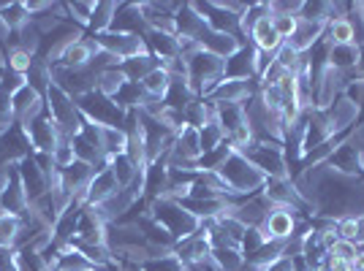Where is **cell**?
<instances>
[{"instance_id":"obj_28","label":"cell","mask_w":364,"mask_h":271,"mask_svg":"<svg viewBox=\"0 0 364 271\" xmlns=\"http://www.w3.org/2000/svg\"><path fill=\"white\" fill-rule=\"evenodd\" d=\"M117 9H120V3H114V0H101V3H95L87 33H90V35H98V33L112 31V22H114Z\"/></svg>"},{"instance_id":"obj_25","label":"cell","mask_w":364,"mask_h":271,"mask_svg":"<svg viewBox=\"0 0 364 271\" xmlns=\"http://www.w3.org/2000/svg\"><path fill=\"white\" fill-rule=\"evenodd\" d=\"M250 44L261 49V52H267V55H277L280 52V46H283V38L277 35L272 25V16H267V19H261L256 22V28L250 31Z\"/></svg>"},{"instance_id":"obj_22","label":"cell","mask_w":364,"mask_h":271,"mask_svg":"<svg viewBox=\"0 0 364 271\" xmlns=\"http://www.w3.org/2000/svg\"><path fill=\"white\" fill-rule=\"evenodd\" d=\"M359 57H362V49L356 44H329V49H326L329 68L343 71V74H353L359 68Z\"/></svg>"},{"instance_id":"obj_54","label":"cell","mask_w":364,"mask_h":271,"mask_svg":"<svg viewBox=\"0 0 364 271\" xmlns=\"http://www.w3.org/2000/svg\"><path fill=\"white\" fill-rule=\"evenodd\" d=\"M128 271H144V269H141V266H131V263H128Z\"/></svg>"},{"instance_id":"obj_30","label":"cell","mask_w":364,"mask_h":271,"mask_svg":"<svg viewBox=\"0 0 364 271\" xmlns=\"http://www.w3.org/2000/svg\"><path fill=\"white\" fill-rule=\"evenodd\" d=\"M210 263L215 271H242L245 255L242 250H231V247H215L210 253Z\"/></svg>"},{"instance_id":"obj_34","label":"cell","mask_w":364,"mask_h":271,"mask_svg":"<svg viewBox=\"0 0 364 271\" xmlns=\"http://www.w3.org/2000/svg\"><path fill=\"white\" fill-rule=\"evenodd\" d=\"M0 14H3V19H6V25H9L11 33L22 31L28 22H33V16L25 3H0Z\"/></svg>"},{"instance_id":"obj_15","label":"cell","mask_w":364,"mask_h":271,"mask_svg":"<svg viewBox=\"0 0 364 271\" xmlns=\"http://www.w3.org/2000/svg\"><path fill=\"white\" fill-rule=\"evenodd\" d=\"M226 79H240V82H258L256 79V46L242 44L226 60Z\"/></svg>"},{"instance_id":"obj_3","label":"cell","mask_w":364,"mask_h":271,"mask_svg":"<svg viewBox=\"0 0 364 271\" xmlns=\"http://www.w3.org/2000/svg\"><path fill=\"white\" fill-rule=\"evenodd\" d=\"M150 217L166 228L168 233L174 236V241H185L191 239V236H196L198 226H201L196 217L182 206V201H174V198L150 201Z\"/></svg>"},{"instance_id":"obj_1","label":"cell","mask_w":364,"mask_h":271,"mask_svg":"<svg viewBox=\"0 0 364 271\" xmlns=\"http://www.w3.org/2000/svg\"><path fill=\"white\" fill-rule=\"evenodd\" d=\"M182 60L188 68V84L198 98H207L210 92L226 79V60L215 57L210 52L198 49L193 41H182Z\"/></svg>"},{"instance_id":"obj_42","label":"cell","mask_w":364,"mask_h":271,"mask_svg":"<svg viewBox=\"0 0 364 271\" xmlns=\"http://www.w3.org/2000/svg\"><path fill=\"white\" fill-rule=\"evenodd\" d=\"M52 163L58 171H65V168H71L76 163V152H74V144H71V138H63L60 144L52 150Z\"/></svg>"},{"instance_id":"obj_12","label":"cell","mask_w":364,"mask_h":271,"mask_svg":"<svg viewBox=\"0 0 364 271\" xmlns=\"http://www.w3.org/2000/svg\"><path fill=\"white\" fill-rule=\"evenodd\" d=\"M348 76L350 74H343V71H334L326 65V71L318 76V82L313 84V90H316V109H329V106L343 95L346 90V84H348Z\"/></svg>"},{"instance_id":"obj_39","label":"cell","mask_w":364,"mask_h":271,"mask_svg":"<svg viewBox=\"0 0 364 271\" xmlns=\"http://www.w3.org/2000/svg\"><path fill=\"white\" fill-rule=\"evenodd\" d=\"M19 231H22V217L3 214V217H0V247H11V250H14Z\"/></svg>"},{"instance_id":"obj_45","label":"cell","mask_w":364,"mask_h":271,"mask_svg":"<svg viewBox=\"0 0 364 271\" xmlns=\"http://www.w3.org/2000/svg\"><path fill=\"white\" fill-rule=\"evenodd\" d=\"M272 25H274V31H277V35L283 38V44H286L291 35L296 33V28H299V16H294V14H272Z\"/></svg>"},{"instance_id":"obj_8","label":"cell","mask_w":364,"mask_h":271,"mask_svg":"<svg viewBox=\"0 0 364 271\" xmlns=\"http://www.w3.org/2000/svg\"><path fill=\"white\" fill-rule=\"evenodd\" d=\"M323 111H326V120H329V128H332L334 138L348 136L350 131L356 128V122L362 120V109L353 104L350 98H346V95H340V98H337L329 109H323Z\"/></svg>"},{"instance_id":"obj_21","label":"cell","mask_w":364,"mask_h":271,"mask_svg":"<svg viewBox=\"0 0 364 271\" xmlns=\"http://www.w3.org/2000/svg\"><path fill=\"white\" fill-rule=\"evenodd\" d=\"M120 190V184L114 179V174L107 168H101V171H95V177L90 179L87 184V190H85V201H87V206H98V204H104L107 198H112L114 193Z\"/></svg>"},{"instance_id":"obj_32","label":"cell","mask_w":364,"mask_h":271,"mask_svg":"<svg viewBox=\"0 0 364 271\" xmlns=\"http://www.w3.org/2000/svg\"><path fill=\"white\" fill-rule=\"evenodd\" d=\"M101 150L107 155V160L125 155L128 150V133L122 128H101Z\"/></svg>"},{"instance_id":"obj_53","label":"cell","mask_w":364,"mask_h":271,"mask_svg":"<svg viewBox=\"0 0 364 271\" xmlns=\"http://www.w3.org/2000/svg\"><path fill=\"white\" fill-rule=\"evenodd\" d=\"M356 71L364 76V49H362V57H359V68H356Z\"/></svg>"},{"instance_id":"obj_24","label":"cell","mask_w":364,"mask_h":271,"mask_svg":"<svg viewBox=\"0 0 364 271\" xmlns=\"http://www.w3.org/2000/svg\"><path fill=\"white\" fill-rule=\"evenodd\" d=\"M323 31H326V25H316V22L299 19V28H296V33L286 41V46H291L296 55H307L313 46H318L321 41H323Z\"/></svg>"},{"instance_id":"obj_6","label":"cell","mask_w":364,"mask_h":271,"mask_svg":"<svg viewBox=\"0 0 364 271\" xmlns=\"http://www.w3.org/2000/svg\"><path fill=\"white\" fill-rule=\"evenodd\" d=\"M74 101L76 109L82 111V117L87 122L101 125V128H122V122H125V111L112 98L101 95L98 90L85 92V95H79Z\"/></svg>"},{"instance_id":"obj_19","label":"cell","mask_w":364,"mask_h":271,"mask_svg":"<svg viewBox=\"0 0 364 271\" xmlns=\"http://www.w3.org/2000/svg\"><path fill=\"white\" fill-rule=\"evenodd\" d=\"M174 22H177V38H182V41H193L196 44L198 35L207 31V22L193 9V3H182L177 16H174Z\"/></svg>"},{"instance_id":"obj_44","label":"cell","mask_w":364,"mask_h":271,"mask_svg":"<svg viewBox=\"0 0 364 271\" xmlns=\"http://www.w3.org/2000/svg\"><path fill=\"white\" fill-rule=\"evenodd\" d=\"M141 269L144 271H188L185 269V263H182L180 258L174 255H164V258H152L147 263H141Z\"/></svg>"},{"instance_id":"obj_49","label":"cell","mask_w":364,"mask_h":271,"mask_svg":"<svg viewBox=\"0 0 364 271\" xmlns=\"http://www.w3.org/2000/svg\"><path fill=\"white\" fill-rule=\"evenodd\" d=\"M22 87H28V79H25V74H14V71H6V74H3V84H0V90H3V92H9V95L14 98Z\"/></svg>"},{"instance_id":"obj_47","label":"cell","mask_w":364,"mask_h":271,"mask_svg":"<svg viewBox=\"0 0 364 271\" xmlns=\"http://www.w3.org/2000/svg\"><path fill=\"white\" fill-rule=\"evenodd\" d=\"M14 125H16L14 101H11V95H9V92L0 90V128H3V131H9V128H14Z\"/></svg>"},{"instance_id":"obj_9","label":"cell","mask_w":364,"mask_h":271,"mask_svg":"<svg viewBox=\"0 0 364 271\" xmlns=\"http://www.w3.org/2000/svg\"><path fill=\"white\" fill-rule=\"evenodd\" d=\"M25 133H28V141H31L33 147V155H38V152H46V155H52V150L60 144L65 136L60 133V128L52 122L49 114H41L36 122H31L28 128H22Z\"/></svg>"},{"instance_id":"obj_4","label":"cell","mask_w":364,"mask_h":271,"mask_svg":"<svg viewBox=\"0 0 364 271\" xmlns=\"http://www.w3.org/2000/svg\"><path fill=\"white\" fill-rule=\"evenodd\" d=\"M44 101H46V114H49L52 122L60 128V133L65 136V138H74V136L82 133L85 117H82V111L76 109V101L63 90V87H58V84L52 82V87L46 90Z\"/></svg>"},{"instance_id":"obj_14","label":"cell","mask_w":364,"mask_h":271,"mask_svg":"<svg viewBox=\"0 0 364 271\" xmlns=\"http://www.w3.org/2000/svg\"><path fill=\"white\" fill-rule=\"evenodd\" d=\"M253 92H258L256 82H240V79H223L204 101L210 104H245Z\"/></svg>"},{"instance_id":"obj_40","label":"cell","mask_w":364,"mask_h":271,"mask_svg":"<svg viewBox=\"0 0 364 271\" xmlns=\"http://www.w3.org/2000/svg\"><path fill=\"white\" fill-rule=\"evenodd\" d=\"M348 19L350 31H353V44L364 49V3H348Z\"/></svg>"},{"instance_id":"obj_27","label":"cell","mask_w":364,"mask_h":271,"mask_svg":"<svg viewBox=\"0 0 364 271\" xmlns=\"http://www.w3.org/2000/svg\"><path fill=\"white\" fill-rule=\"evenodd\" d=\"M161 65H164V62L158 60V57H152L150 52H147V55H139V57H131V60L120 62L125 79H128V82H136V84H141V79L150 74V71H155V68H161Z\"/></svg>"},{"instance_id":"obj_52","label":"cell","mask_w":364,"mask_h":271,"mask_svg":"<svg viewBox=\"0 0 364 271\" xmlns=\"http://www.w3.org/2000/svg\"><path fill=\"white\" fill-rule=\"evenodd\" d=\"M353 269L356 271H364V250L356 253V260H353Z\"/></svg>"},{"instance_id":"obj_26","label":"cell","mask_w":364,"mask_h":271,"mask_svg":"<svg viewBox=\"0 0 364 271\" xmlns=\"http://www.w3.org/2000/svg\"><path fill=\"white\" fill-rule=\"evenodd\" d=\"M196 98L198 95L191 90V84H188V76H171V84H168V92H166V98H164L168 109L185 111Z\"/></svg>"},{"instance_id":"obj_11","label":"cell","mask_w":364,"mask_h":271,"mask_svg":"<svg viewBox=\"0 0 364 271\" xmlns=\"http://www.w3.org/2000/svg\"><path fill=\"white\" fill-rule=\"evenodd\" d=\"M296 223H299V214H296V211L286 209V206H272V211L267 214V220L258 228H261V233H264L267 241H272V239L289 241Z\"/></svg>"},{"instance_id":"obj_48","label":"cell","mask_w":364,"mask_h":271,"mask_svg":"<svg viewBox=\"0 0 364 271\" xmlns=\"http://www.w3.org/2000/svg\"><path fill=\"white\" fill-rule=\"evenodd\" d=\"M329 253H332L334 258H340V260H346V263H350V266H353V260H356V253H359V247H356L353 241L337 239L332 247H329Z\"/></svg>"},{"instance_id":"obj_36","label":"cell","mask_w":364,"mask_h":271,"mask_svg":"<svg viewBox=\"0 0 364 271\" xmlns=\"http://www.w3.org/2000/svg\"><path fill=\"white\" fill-rule=\"evenodd\" d=\"M323 44H353V31H350L348 19L340 16V19H332L323 31Z\"/></svg>"},{"instance_id":"obj_17","label":"cell","mask_w":364,"mask_h":271,"mask_svg":"<svg viewBox=\"0 0 364 271\" xmlns=\"http://www.w3.org/2000/svg\"><path fill=\"white\" fill-rule=\"evenodd\" d=\"M144 44H147V52L152 57H158L161 62H171L182 57V44L177 35L171 33H161V31H147L144 33Z\"/></svg>"},{"instance_id":"obj_51","label":"cell","mask_w":364,"mask_h":271,"mask_svg":"<svg viewBox=\"0 0 364 271\" xmlns=\"http://www.w3.org/2000/svg\"><path fill=\"white\" fill-rule=\"evenodd\" d=\"M353 244H356V247H362L364 244V214L362 217H356V236H353Z\"/></svg>"},{"instance_id":"obj_7","label":"cell","mask_w":364,"mask_h":271,"mask_svg":"<svg viewBox=\"0 0 364 271\" xmlns=\"http://www.w3.org/2000/svg\"><path fill=\"white\" fill-rule=\"evenodd\" d=\"M95 46L101 52H107L112 57H117L120 62L131 60V57H139V55H147V44H144V35H128V33H117V31H107L92 35Z\"/></svg>"},{"instance_id":"obj_18","label":"cell","mask_w":364,"mask_h":271,"mask_svg":"<svg viewBox=\"0 0 364 271\" xmlns=\"http://www.w3.org/2000/svg\"><path fill=\"white\" fill-rule=\"evenodd\" d=\"M112 31L128 33V35H144L147 25H144V16H141V3H120L114 22H112Z\"/></svg>"},{"instance_id":"obj_35","label":"cell","mask_w":364,"mask_h":271,"mask_svg":"<svg viewBox=\"0 0 364 271\" xmlns=\"http://www.w3.org/2000/svg\"><path fill=\"white\" fill-rule=\"evenodd\" d=\"M168 84H171V74H168L164 65L150 71V74L141 79V87H144V92H147L150 98H166Z\"/></svg>"},{"instance_id":"obj_55","label":"cell","mask_w":364,"mask_h":271,"mask_svg":"<svg viewBox=\"0 0 364 271\" xmlns=\"http://www.w3.org/2000/svg\"><path fill=\"white\" fill-rule=\"evenodd\" d=\"M362 174H364V157H362Z\"/></svg>"},{"instance_id":"obj_46","label":"cell","mask_w":364,"mask_h":271,"mask_svg":"<svg viewBox=\"0 0 364 271\" xmlns=\"http://www.w3.org/2000/svg\"><path fill=\"white\" fill-rule=\"evenodd\" d=\"M264 244H267V239H264L261 228H247L242 236V244H240V250H242L245 258H253Z\"/></svg>"},{"instance_id":"obj_10","label":"cell","mask_w":364,"mask_h":271,"mask_svg":"<svg viewBox=\"0 0 364 271\" xmlns=\"http://www.w3.org/2000/svg\"><path fill=\"white\" fill-rule=\"evenodd\" d=\"M16 174H19V182H22V187H25V193H28V201H31V204L41 201V198L49 193V177L41 171V166L36 163L33 155L16 163Z\"/></svg>"},{"instance_id":"obj_43","label":"cell","mask_w":364,"mask_h":271,"mask_svg":"<svg viewBox=\"0 0 364 271\" xmlns=\"http://www.w3.org/2000/svg\"><path fill=\"white\" fill-rule=\"evenodd\" d=\"M33 65V55L22 52V49H6V71L14 74H28Z\"/></svg>"},{"instance_id":"obj_23","label":"cell","mask_w":364,"mask_h":271,"mask_svg":"<svg viewBox=\"0 0 364 271\" xmlns=\"http://www.w3.org/2000/svg\"><path fill=\"white\" fill-rule=\"evenodd\" d=\"M0 206H3L6 214H14V217H25L31 211V201H28V193H25V187H22L16 171L14 177H11V182H9V187L0 196Z\"/></svg>"},{"instance_id":"obj_29","label":"cell","mask_w":364,"mask_h":271,"mask_svg":"<svg viewBox=\"0 0 364 271\" xmlns=\"http://www.w3.org/2000/svg\"><path fill=\"white\" fill-rule=\"evenodd\" d=\"M125 84H128V79H125V74H122V68H120V65H112V68H104V71H98L95 90L114 101V95H117V92H120Z\"/></svg>"},{"instance_id":"obj_33","label":"cell","mask_w":364,"mask_h":271,"mask_svg":"<svg viewBox=\"0 0 364 271\" xmlns=\"http://www.w3.org/2000/svg\"><path fill=\"white\" fill-rule=\"evenodd\" d=\"M109 171L114 174V179H117L120 187H131V184L144 174V171H139V168L131 163V157H128V155H117V157H112V160H109Z\"/></svg>"},{"instance_id":"obj_13","label":"cell","mask_w":364,"mask_h":271,"mask_svg":"<svg viewBox=\"0 0 364 271\" xmlns=\"http://www.w3.org/2000/svg\"><path fill=\"white\" fill-rule=\"evenodd\" d=\"M14 114L19 128H28L31 122H36L41 114H46V101L41 92H36L33 87H22L14 98Z\"/></svg>"},{"instance_id":"obj_31","label":"cell","mask_w":364,"mask_h":271,"mask_svg":"<svg viewBox=\"0 0 364 271\" xmlns=\"http://www.w3.org/2000/svg\"><path fill=\"white\" fill-rule=\"evenodd\" d=\"M25 79H28V87L46 95V90L52 87V65L38 55V57H33V65H31V71L25 74Z\"/></svg>"},{"instance_id":"obj_50","label":"cell","mask_w":364,"mask_h":271,"mask_svg":"<svg viewBox=\"0 0 364 271\" xmlns=\"http://www.w3.org/2000/svg\"><path fill=\"white\" fill-rule=\"evenodd\" d=\"M14 250L11 247H0V271H14Z\"/></svg>"},{"instance_id":"obj_38","label":"cell","mask_w":364,"mask_h":271,"mask_svg":"<svg viewBox=\"0 0 364 271\" xmlns=\"http://www.w3.org/2000/svg\"><path fill=\"white\" fill-rule=\"evenodd\" d=\"M198 138H201V150L204 152H213V150H218L220 144H226L228 138H226V133H223V128L218 125V120H210L204 128H198Z\"/></svg>"},{"instance_id":"obj_37","label":"cell","mask_w":364,"mask_h":271,"mask_svg":"<svg viewBox=\"0 0 364 271\" xmlns=\"http://www.w3.org/2000/svg\"><path fill=\"white\" fill-rule=\"evenodd\" d=\"M299 19H304V22H316V25H329V22H332V3H323V0L302 3Z\"/></svg>"},{"instance_id":"obj_41","label":"cell","mask_w":364,"mask_h":271,"mask_svg":"<svg viewBox=\"0 0 364 271\" xmlns=\"http://www.w3.org/2000/svg\"><path fill=\"white\" fill-rule=\"evenodd\" d=\"M92 9L95 3H85V0H74V3H65V11H68V19L79 25V28H90V19H92Z\"/></svg>"},{"instance_id":"obj_16","label":"cell","mask_w":364,"mask_h":271,"mask_svg":"<svg viewBox=\"0 0 364 271\" xmlns=\"http://www.w3.org/2000/svg\"><path fill=\"white\" fill-rule=\"evenodd\" d=\"M242 44H247V41H242V38H237V35H228V33H218V31H207L201 33L196 38V46L198 49H204V52H210V55H215V57H220V60H228L237 49Z\"/></svg>"},{"instance_id":"obj_20","label":"cell","mask_w":364,"mask_h":271,"mask_svg":"<svg viewBox=\"0 0 364 271\" xmlns=\"http://www.w3.org/2000/svg\"><path fill=\"white\" fill-rule=\"evenodd\" d=\"M329 166L334 171H340V174H346V177H362V155L348 141V136L340 141V147L329 157Z\"/></svg>"},{"instance_id":"obj_5","label":"cell","mask_w":364,"mask_h":271,"mask_svg":"<svg viewBox=\"0 0 364 271\" xmlns=\"http://www.w3.org/2000/svg\"><path fill=\"white\" fill-rule=\"evenodd\" d=\"M242 155L267 177V179L291 177V168H289V160H286L283 144H274V141H250L242 150Z\"/></svg>"},{"instance_id":"obj_2","label":"cell","mask_w":364,"mask_h":271,"mask_svg":"<svg viewBox=\"0 0 364 271\" xmlns=\"http://www.w3.org/2000/svg\"><path fill=\"white\" fill-rule=\"evenodd\" d=\"M218 174L226 179V184L231 187L234 198H247V196H256L264 190L267 184V177L258 171L242 152H231L226 157V163L218 168Z\"/></svg>"}]
</instances>
